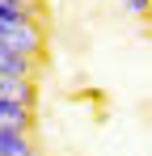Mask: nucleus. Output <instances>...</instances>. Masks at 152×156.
I'll return each mask as SVG.
<instances>
[{"instance_id":"1","label":"nucleus","mask_w":152,"mask_h":156,"mask_svg":"<svg viewBox=\"0 0 152 156\" xmlns=\"http://www.w3.org/2000/svg\"><path fill=\"white\" fill-rule=\"evenodd\" d=\"M0 97H13V101L34 105V80H30V76H9V72H0Z\"/></svg>"},{"instance_id":"2","label":"nucleus","mask_w":152,"mask_h":156,"mask_svg":"<svg viewBox=\"0 0 152 156\" xmlns=\"http://www.w3.org/2000/svg\"><path fill=\"white\" fill-rule=\"evenodd\" d=\"M0 127L30 131V105H25V101H13V97H0Z\"/></svg>"},{"instance_id":"3","label":"nucleus","mask_w":152,"mask_h":156,"mask_svg":"<svg viewBox=\"0 0 152 156\" xmlns=\"http://www.w3.org/2000/svg\"><path fill=\"white\" fill-rule=\"evenodd\" d=\"M0 156H34V144L25 131H13V127H0Z\"/></svg>"},{"instance_id":"4","label":"nucleus","mask_w":152,"mask_h":156,"mask_svg":"<svg viewBox=\"0 0 152 156\" xmlns=\"http://www.w3.org/2000/svg\"><path fill=\"white\" fill-rule=\"evenodd\" d=\"M0 72H9V76H30V72H34V59H25L21 51H13V47L0 42Z\"/></svg>"},{"instance_id":"5","label":"nucleus","mask_w":152,"mask_h":156,"mask_svg":"<svg viewBox=\"0 0 152 156\" xmlns=\"http://www.w3.org/2000/svg\"><path fill=\"white\" fill-rule=\"evenodd\" d=\"M25 17H34V4H25V0H0V21H25Z\"/></svg>"},{"instance_id":"6","label":"nucleus","mask_w":152,"mask_h":156,"mask_svg":"<svg viewBox=\"0 0 152 156\" xmlns=\"http://www.w3.org/2000/svg\"><path fill=\"white\" fill-rule=\"evenodd\" d=\"M131 9H135V13L144 17V13H148V0H131Z\"/></svg>"}]
</instances>
